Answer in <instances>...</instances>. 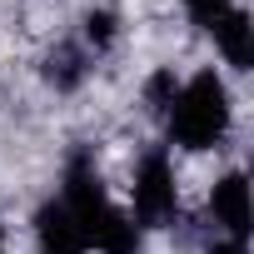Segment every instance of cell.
<instances>
[{
	"instance_id": "cell-10",
	"label": "cell",
	"mask_w": 254,
	"mask_h": 254,
	"mask_svg": "<svg viewBox=\"0 0 254 254\" xmlns=\"http://www.w3.org/2000/svg\"><path fill=\"white\" fill-rule=\"evenodd\" d=\"M0 254H5V229H0Z\"/></svg>"
},
{
	"instance_id": "cell-8",
	"label": "cell",
	"mask_w": 254,
	"mask_h": 254,
	"mask_svg": "<svg viewBox=\"0 0 254 254\" xmlns=\"http://www.w3.org/2000/svg\"><path fill=\"white\" fill-rule=\"evenodd\" d=\"M85 25H90L85 35H90V45H95V50H105V45L115 40V15H110V10H100V15H90Z\"/></svg>"
},
{
	"instance_id": "cell-5",
	"label": "cell",
	"mask_w": 254,
	"mask_h": 254,
	"mask_svg": "<svg viewBox=\"0 0 254 254\" xmlns=\"http://www.w3.org/2000/svg\"><path fill=\"white\" fill-rule=\"evenodd\" d=\"M35 239H40V254H85V239H80V229L60 199H50L35 214Z\"/></svg>"
},
{
	"instance_id": "cell-3",
	"label": "cell",
	"mask_w": 254,
	"mask_h": 254,
	"mask_svg": "<svg viewBox=\"0 0 254 254\" xmlns=\"http://www.w3.org/2000/svg\"><path fill=\"white\" fill-rule=\"evenodd\" d=\"M175 175H170V160L160 150H150L135 170V219L140 224H165L175 214Z\"/></svg>"
},
{
	"instance_id": "cell-7",
	"label": "cell",
	"mask_w": 254,
	"mask_h": 254,
	"mask_svg": "<svg viewBox=\"0 0 254 254\" xmlns=\"http://www.w3.org/2000/svg\"><path fill=\"white\" fill-rule=\"evenodd\" d=\"M185 10H190V20H194L199 30H214V25L234 10V0H185Z\"/></svg>"
},
{
	"instance_id": "cell-2",
	"label": "cell",
	"mask_w": 254,
	"mask_h": 254,
	"mask_svg": "<svg viewBox=\"0 0 254 254\" xmlns=\"http://www.w3.org/2000/svg\"><path fill=\"white\" fill-rule=\"evenodd\" d=\"M229 130V90L214 70H199L170 95V140L185 150H209Z\"/></svg>"
},
{
	"instance_id": "cell-4",
	"label": "cell",
	"mask_w": 254,
	"mask_h": 254,
	"mask_svg": "<svg viewBox=\"0 0 254 254\" xmlns=\"http://www.w3.org/2000/svg\"><path fill=\"white\" fill-rule=\"evenodd\" d=\"M209 209L229 229V239H249V185H244V175H224L209 194Z\"/></svg>"
},
{
	"instance_id": "cell-6",
	"label": "cell",
	"mask_w": 254,
	"mask_h": 254,
	"mask_svg": "<svg viewBox=\"0 0 254 254\" xmlns=\"http://www.w3.org/2000/svg\"><path fill=\"white\" fill-rule=\"evenodd\" d=\"M209 35H214L219 55H224L234 70H249V65H254V25H249V15H244L239 5H234V10H229Z\"/></svg>"
},
{
	"instance_id": "cell-1",
	"label": "cell",
	"mask_w": 254,
	"mask_h": 254,
	"mask_svg": "<svg viewBox=\"0 0 254 254\" xmlns=\"http://www.w3.org/2000/svg\"><path fill=\"white\" fill-rule=\"evenodd\" d=\"M60 204H65V214L75 219L85 249H90V244H95L100 254H135V249H140V224L105 194V185H100V175H95V165H90L85 155L70 160Z\"/></svg>"
},
{
	"instance_id": "cell-9",
	"label": "cell",
	"mask_w": 254,
	"mask_h": 254,
	"mask_svg": "<svg viewBox=\"0 0 254 254\" xmlns=\"http://www.w3.org/2000/svg\"><path fill=\"white\" fill-rule=\"evenodd\" d=\"M209 254H249V249H244V239H224V244H214Z\"/></svg>"
}]
</instances>
